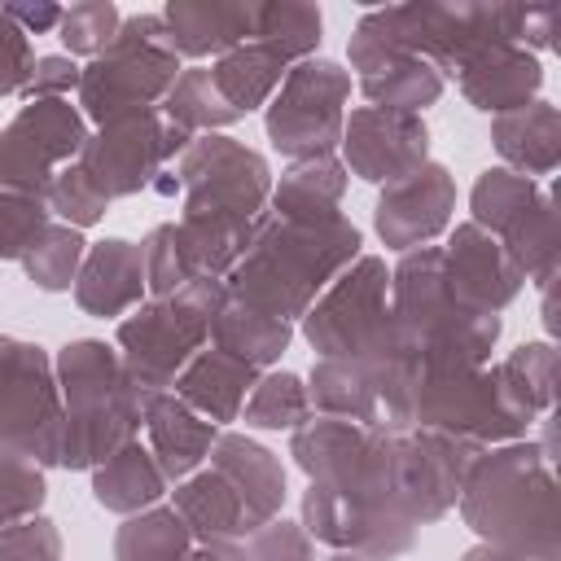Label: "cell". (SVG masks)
Segmentation results:
<instances>
[{
    "mask_svg": "<svg viewBox=\"0 0 561 561\" xmlns=\"http://www.w3.org/2000/svg\"><path fill=\"white\" fill-rule=\"evenodd\" d=\"M460 561H561V557H543V552H517V548H495V543H478L469 548Z\"/></svg>",
    "mask_w": 561,
    "mask_h": 561,
    "instance_id": "816d5d0a",
    "label": "cell"
},
{
    "mask_svg": "<svg viewBox=\"0 0 561 561\" xmlns=\"http://www.w3.org/2000/svg\"><path fill=\"white\" fill-rule=\"evenodd\" d=\"M491 145L508 162V171L535 180L552 175L561 162V110L552 101H530L522 110L491 118Z\"/></svg>",
    "mask_w": 561,
    "mask_h": 561,
    "instance_id": "83f0119b",
    "label": "cell"
},
{
    "mask_svg": "<svg viewBox=\"0 0 561 561\" xmlns=\"http://www.w3.org/2000/svg\"><path fill=\"white\" fill-rule=\"evenodd\" d=\"M180 53L171 48L162 13H131L118 22L114 44L83 66L79 114L96 127L136 110H158L180 79Z\"/></svg>",
    "mask_w": 561,
    "mask_h": 561,
    "instance_id": "52a82bcc",
    "label": "cell"
},
{
    "mask_svg": "<svg viewBox=\"0 0 561 561\" xmlns=\"http://www.w3.org/2000/svg\"><path fill=\"white\" fill-rule=\"evenodd\" d=\"M158 110H162L175 127H184L188 136H210V131L232 127V123L241 118V114L219 96V88H215V79H210V66H184Z\"/></svg>",
    "mask_w": 561,
    "mask_h": 561,
    "instance_id": "e575fe53",
    "label": "cell"
},
{
    "mask_svg": "<svg viewBox=\"0 0 561 561\" xmlns=\"http://www.w3.org/2000/svg\"><path fill=\"white\" fill-rule=\"evenodd\" d=\"M460 96L482 114H508L535 101L543 88V66L522 44H486L451 70Z\"/></svg>",
    "mask_w": 561,
    "mask_h": 561,
    "instance_id": "ffe728a7",
    "label": "cell"
},
{
    "mask_svg": "<svg viewBox=\"0 0 561 561\" xmlns=\"http://www.w3.org/2000/svg\"><path fill=\"white\" fill-rule=\"evenodd\" d=\"M443 267H447V280L451 289L478 307V311H504L517 294H522V267L517 259L504 250L500 237L482 232L478 224H456L447 245H443Z\"/></svg>",
    "mask_w": 561,
    "mask_h": 561,
    "instance_id": "d6986e66",
    "label": "cell"
},
{
    "mask_svg": "<svg viewBox=\"0 0 561 561\" xmlns=\"http://www.w3.org/2000/svg\"><path fill=\"white\" fill-rule=\"evenodd\" d=\"M311 416V399H307V386L298 373H285V368H272V373H259L245 408L237 421H245L250 430H298L302 421Z\"/></svg>",
    "mask_w": 561,
    "mask_h": 561,
    "instance_id": "8d00e7d4",
    "label": "cell"
},
{
    "mask_svg": "<svg viewBox=\"0 0 561 561\" xmlns=\"http://www.w3.org/2000/svg\"><path fill=\"white\" fill-rule=\"evenodd\" d=\"M469 210V224L500 237L504 250L517 259L522 276H530L535 285L557 280V210L552 193L539 180H526L508 167H486L473 180Z\"/></svg>",
    "mask_w": 561,
    "mask_h": 561,
    "instance_id": "9c48e42d",
    "label": "cell"
},
{
    "mask_svg": "<svg viewBox=\"0 0 561 561\" xmlns=\"http://www.w3.org/2000/svg\"><path fill=\"white\" fill-rule=\"evenodd\" d=\"M88 118L70 101H26L0 131V184L44 197L61 167L79 158Z\"/></svg>",
    "mask_w": 561,
    "mask_h": 561,
    "instance_id": "5bb4252c",
    "label": "cell"
},
{
    "mask_svg": "<svg viewBox=\"0 0 561 561\" xmlns=\"http://www.w3.org/2000/svg\"><path fill=\"white\" fill-rule=\"evenodd\" d=\"M83 254H88L83 232L53 219V224L31 241V250H26L18 263L26 267V276L35 280V289L61 294V289L75 285V276H79V267H83Z\"/></svg>",
    "mask_w": 561,
    "mask_h": 561,
    "instance_id": "74e56055",
    "label": "cell"
},
{
    "mask_svg": "<svg viewBox=\"0 0 561 561\" xmlns=\"http://www.w3.org/2000/svg\"><path fill=\"white\" fill-rule=\"evenodd\" d=\"M346 193V167L337 153L289 162V171L272 184V215L276 219H324L337 215V202Z\"/></svg>",
    "mask_w": 561,
    "mask_h": 561,
    "instance_id": "4dcf8cb0",
    "label": "cell"
},
{
    "mask_svg": "<svg viewBox=\"0 0 561 561\" xmlns=\"http://www.w3.org/2000/svg\"><path fill=\"white\" fill-rule=\"evenodd\" d=\"M44 206H48V215H57V224H70V228H92V224H101L105 219V210H110V197L83 175V167L79 162H70V167H61L57 171V180L48 184V193H44Z\"/></svg>",
    "mask_w": 561,
    "mask_h": 561,
    "instance_id": "60d3db41",
    "label": "cell"
},
{
    "mask_svg": "<svg viewBox=\"0 0 561 561\" xmlns=\"http://www.w3.org/2000/svg\"><path fill=\"white\" fill-rule=\"evenodd\" d=\"M206 460L245 500V508H250L254 522L280 517V504H285V465H280L276 451H267L250 434L219 430V438H215V447H210Z\"/></svg>",
    "mask_w": 561,
    "mask_h": 561,
    "instance_id": "484cf974",
    "label": "cell"
},
{
    "mask_svg": "<svg viewBox=\"0 0 561 561\" xmlns=\"http://www.w3.org/2000/svg\"><path fill=\"white\" fill-rule=\"evenodd\" d=\"M53 373L66 408L61 469H96L118 447L136 443L145 425V390L131 386L114 346L75 337L57 351Z\"/></svg>",
    "mask_w": 561,
    "mask_h": 561,
    "instance_id": "3957f363",
    "label": "cell"
},
{
    "mask_svg": "<svg viewBox=\"0 0 561 561\" xmlns=\"http://www.w3.org/2000/svg\"><path fill=\"white\" fill-rule=\"evenodd\" d=\"M346 101H351V70H342L329 57L294 61L267 101L263 123L272 149L294 162L333 153L342 145Z\"/></svg>",
    "mask_w": 561,
    "mask_h": 561,
    "instance_id": "30bf717a",
    "label": "cell"
},
{
    "mask_svg": "<svg viewBox=\"0 0 561 561\" xmlns=\"http://www.w3.org/2000/svg\"><path fill=\"white\" fill-rule=\"evenodd\" d=\"M320 31H324V18H320L316 4H298V0H267V4H259L254 39L267 44V48H272L276 57H285L289 66L316 57Z\"/></svg>",
    "mask_w": 561,
    "mask_h": 561,
    "instance_id": "d590c367",
    "label": "cell"
},
{
    "mask_svg": "<svg viewBox=\"0 0 561 561\" xmlns=\"http://www.w3.org/2000/svg\"><path fill=\"white\" fill-rule=\"evenodd\" d=\"M145 434H149V451H153L162 478L184 482L210 456L219 425L197 416L175 390H158V394H145Z\"/></svg>",
    "mask_w": 561,
    "mask_h": 561,
    "instance_id": "603a6c76",
    "label": "cell"
},
{
    "mask_svg": "<svg viewBox=\"0 0 561 561\" xmlns=\"http://www.w3.org/2000/svg\"><path fill=\"white\" fill-rule=\"evenodd\" d=\"M184 561H250L241 543H197Z\"/></svg>",
    "mask_w": 561,
    "mask_h": 561,
    "instance_id": "f5cc1de1",
    "label": "cell"
},
{
    "mask_svg": "<svg viewBox=\"0 0 561 561\" xmlns=\"http://www.w3.org/2000/svg\"><path fill=\"white\" fill-rule=\"evenodd\" d=\"M188 145H193V136L184 127H175L162 110H136V114L110 118L96 131H88L75 162L114 202V197H136V193L153 188V180L167 171V162H175Z\"/></svg>",
    "mask_w": 561,
    "mask_h": 561,
    "instance_id": "7c38bea8",
    "label": "cell"
},
{
    "mask_svg": "<svg viewBox=\"0 0 561 561\" xmlns=\"http://www.w3.org/2000/svg\"><path fill=\"white\" fill-rule=\"evenodd\" d=\"M48 495V482H44V465L31 460L26 451L0 443V530L26 522L39 513Z\"/></svg>",
    "mask_w": 561,
    "mask_h": 561,
    "instance_id": "f35d334b",
    "label": "cell"
},
{
    "mask_svg": "<svg viewBox=\"0 0 561 561\" xmlns=\"http://www.w3.org/2000/svg\"><path fill=\"white\" fill-rule=\"evenodd\" d=\"M342 167L368 184H394L430 162V127L421 114L359 105L342 123Z\"/></svg>",
    "mask_w": 561,
    "mask_h": 561,
    "instance_id": "e0dca14e",
    "label": "cell"
},
{
    "mask_svg": "<svg viewBox=\"0 0 561 561\" xmlns=\"http://www.w3.org/2000/svg\"><path fill=\"white\" fill-rule=\"evenodd\" d=\"M31 66H35V48H31V35L0 9V96H22L26 79H31Z\"/></svg>",
    "mask_w": 561,
    "mask_h": 561,
    "instance_id": "c3c4849f",
    "label": "cell"
},
{
    "mask_svg": "<svg viewBox=\"0 0 561 561\" xmlns=\"http://www.w3.org/2000/svg\"><path fill=\"white\" fill-rule=\"evenodd\" d=\"M118 22H123V13L110 0H79L70 9H61L57 39L66 44V57H88L92 61L114 44Z\"/></svg>",
    "mask_w": 561,
    "mask_h": 561,
    "instance_id": "ab89813d",
    "label": "cell"
},
{
    "mask_svg": "<svg viewBox=\"0 0 561 561\" xmlns=\"http://www.w3.org/2000/svg\"><path fill=\"white\" fill-rule=\"evenodd\" d=\"M500 364L513 377V386L526 394V403L535 408V416L543 421L552 412V399H557V351H552V342H522Z\"/></svg>",
    "mask_w": 561,
    "mask_h": 561,
    "instance_id": "7bdbcfd3",
    "label": "cell"
},
{
    "mask_svg": "<svg viewBox=\"0 0 561 561\" xmlns=\"http://www.w3.org/2000/svg\"><path fill=\"white\" fill-rule=\"evenodd\" d=\"M478 447L456 443L438 430H421V425H403L390 438V500L394 508L412 522H438L456 508L465 473L473 465Z\"/></svg>",
    "mask_w": 561,
    "mask_h": 561,
    "instance_id": "4fadbf2b",
    "label": "cell"
},
{
    "mask_svg": "<svg viewBox=\"0 0 561 561\" xmlns=\"http://www.w3.org/2000/svg\"><path fill=\"white\" fill-rule=\"evenodd\" d=\"M302 530L337 552H359L364 561H394L416 543V526L394 508L337 495L316 482L302 495Z\"/></svg>",
    "mask_w": 561,
    "mask_h": 561,
    "instance_id": "2e32d148",
    "label": "cell"
},
{
    "mask_svg": "<svg viewBox=\"0 0 561 561\" xmlns=\"http://www.w3.org/2000/svg\"><path fill=\"white\" fill-rule=\"evenodd\" d=\"M289 337H294V324H285V320H276V316H267L241 298H228L215 316V329H210V346L254 364L259 373L285 355Z\"/></svg>",
    "mask_w": 561,
    "mask_h": 561,
    "instance_id": "d6a6232c",
    "label": "cell"
},
{
    "mask_svg": "<svg viewBox=\"0 0 561 561\" xmlns=\"http://www.w3.org/2000/svg\"><path fill=\"white\" fill-rule=\"evenodd\" d=\"M193 548L197 539L171 504H149L131 513L114 535V561H184Z\"/></svg>",
    "mask_w": 561,
    "mask_h": 561,
    "instance_id": "836d02e7",
    "label": "cell"
},
{
    "mask_svg": "<svg viewBox=\"0 0 561 561\" xmlns=\"http://www.w3.org/2000/svg\"><path fill=\"white\" fill-rule=\"evenodd\" d=\"M451 210H456L451 171L443 162H425L412 175L381 184L373 219H377V237L386 241V250L408 254L416 245H430L451 224Z\"/></svg>",
    "mask_w": 561,
    "mask_h": 561,
    "instance_id": "ac0fdd59",
    "label": "cell"
},
{
    "mask_svg": "<svg viewBox=\"0 0 561 561\" xmlns=\"http://www.w3.org/2000/svg\"><path fill=\"white\" fill-rule=\"evenodd\" d=\"M351 70L368 105L390 114H421L443 96V75L416 53H399V48L364 53V57H351Z\"/></svg>",
    "mask_w": 561,
    "mask_h": 561,
    "instance_id": "cb8c5ba5",
    "label": "cell"
},
{
    "mask_svg": "<svg viewBox=\"0 0 561 561\" xmlns=\"http://www.w3.org/2000/svg\"><path fill=\"white\" fill-rule=\"evenodd\" d=\"M285 70H289V61L276 57V53H272L267 44H259V39H245V44H237L232 53H224V57L210 61V79H215L219 96H224L241 118L254 114V110H263V105L272 101V92L280 88Z\"/></svg>",
    "mask_w": 561,
    "mask_h": 561,
    "instance_id": "1f68e13d",
    "label": "cell"
},
{
    "mask_svg": "<svg viewBox=\"0 0 561 561\" xmlns=\"http://www.w3.org/2000/svg\"><path fill=\"white\" fill-rule=\"evenodd\" d=\"M171 508L184 517V526L193 530L197 543H241L259 522L250 517L245 500L206 465L197 473H188L184 482H175L171 491Z\"/></svg>",
    "mask_w": 561,
    "mask_h": 561,
    "instance_id": "4316f807",
    "label": "cell"
},
{
    "mask_svg": "<svg viewBox=\"0 0 561 561\" xmlns=\"http://www.w3.org/2000/svg\"><path fill=\"white\" fill-rule=\"evenodd\" d=\"M167 486H171V482L162 478L153 451L140 447V438L127 443V447H118L110 460H101V465L92 469V500H96L101 508H110V513H123V517H131V513L158 504V500L167 495Z\"/></svg>",
    "mask_w": 561,
    "mask_h": 561,
    "instance_id": "f546056e",
    "label": "cell"
},
{
    "mask_svg": "<svg viewBox=\"0 0 561 561\" xmlns=\"http://www.w3.org/2000/svg\"><path fill=\"white\" fill-rule=\"evenodd\" d=\"M228 302L219 276H193L171 298L140 302L131 316L118 320V359L136 390L158 394L171 390L184 364L210 342L215 316Z\"/></svg>",
    "mask_w": 561,
    "mask_h": 561,
    "instance_id": "8992f818",
    "label": "cell"
},
{
    "mask_svg": "<svg viewBox=\"0 0 561 561\" xmlns=\"http://www.w3.org/2000/svg\"><path fill=\"white\" fill-rule=\"evenodd\" d=\"M53 224L44 197H26L0 184V259H22L31 241Z\"/></svg>",
    "mask_w": 561,
    "mask_h": 561,
    "instance_id": "ee69618b",
    "label": "cell"
},
{
    "mask_svg": "<svg viewBox=\"0 0 561 561\" xmlns=\"http://www.w3.org/2000/svg\"><path fill=\"white\" fill-rule=\"evenodd\" d=\"M250 561H316V543L302 530V522H285V517H267L259 522L245 539H241Z\"/></svg>",
    "mask_w": 561,
    "mask_h": 561,
    "instance_id": "f6af8a7d",
    "label": "cell"
},
{
    "mask_svg": "<svg viewBox=\"0 0 561 561\" xmlns=\"http://www.w3.org/2000/svg\"><path fill=\"white\" fill-rule=\"evenodd\" d=\"M254 381H259V368H254V364H245V359H237V355H228V351H219V346L206 342V346L184 364V373L175 377L171 390H175L197 416H206L210 425H228V421L241 416V408H245Z\"/></svg>",
    "mask_w": 561,
    "mask_h": 561,
    "instance_id": "d4e9b609",
    "label": "cell"
},
{
    "mask_svg": "<svg viewBox=\"0 0 561 561\" xmlns=\"http://www.w3.org/2000/svg\"><path fill=\"white\" fill-rule=\"evenodd\" d=\"M390 316L421 342L425 364H486L504 329L495 311H478L451 289L443 245H416L394 263Z\"/></svg>",
    "mask_w": 561,
    "mask_h": 561,
    "instance_id": "277c9868",
    "label": "cell"
},
{
    "mask_svg": "<svg viewBox=\"0 0 561 561\" xmlns=\"http://www.w3.org/2000/svg\"><path fill=\"white\" fill-rule=\"evenodd\" d=\"M390 316V267L377 254H359L302 316V337L316 359L359 355Z\"/></svg>",
    "mask_w": 561,
    "mask_h": 561,
    "instance_id": "9a60e30c",
    "label": "cell"
},
{
    "mask_svg": "<svg viewBox=\"0 0 561 561\" xmlns=\"http://www.w3.org/2000/svg\"><path fill=\"white\" fill-rule=\"evenodd\" d=\"M552 26H557V4H526V18H522V48L526 53H543L552 48Z\"/></svg>",
    "mask_w": 561,
    "mask_h": 561,
    "instance_id": "681fc988",
    "label": "cell"
},
{
    "mask_svg": "<svg viewBox=\"0 0 561 561\" xmlns=\"http://www.w3.org/2000/svg\"><path fill=\"white\" fill-rule=\"evenodd\" d=\"M359 245L364 237L342 210L324 219H276L267 210L250 250L224 276V289L228 298L294 324L364 254Z\"/></svg>",
    "mask_w": 561,
    "mask_h": 561,
    "instance_id": "6da1fadb",
    "label": "cell"
},
{
    "mask_svg": "<svg viewBox=\"0 0 561 561\" xmlns=\"http://www.w3.org/2000/svg\"><path fill=\"white\" fill-rule=\"evenodd\" d=\"M329 561H364V557H359V552H333Z\"/></svg>",
    "mask_w": 561,
    "mask_h": 561,
    "instance_id": "db71d44e",
    "label": "cell"
},
{
    "mask_svg": "<svg viewBox=\"0 0 561 561\" xmlns=\"http://www.w3.org/2000/svg\"><path fill=\"white\" fill-rule=\"evenodd\" d=\"M175 175H180V197H184L180 219L254 224L259 215H267L272 171L263 153H254L237 136H224V131L193 136V145L180 153Z\"/></svg>",
    "mask_w": 561,
    "mask_h": 561,
    "instance_id": "ba28073f",
    "label": "cell"
},
{
    "mask_svg": "<svg viewBox=\"0 0 561 561\" xmlns=\"http://www.w3.org/2000/svg\"><path fill=\"white\" fill-rule=\"evenodd\" d=\"M61 438L66 408L48 351L0 333V443L48 469L61 465Z\"/></svg>",
    "mask_w": 561,
    "mask_h": 561,
    "instance_id": "8fae6325",
    "label": "cell"
},
{
    "mask_svg": "<svg viewBox=\"0 0 561 561\" xmlns=\"http://www.w3.org/2000/svg\"><path fill=\"white\" fill-rule=\"evenodd\" d=\"M145 250V289L153 298H171L175 289H184L197 272L184 254V241H180V228L175 224H158L149 228V237L140 241Z\"/></svg>",
    "mask_w": 561,
    "mask_h": 561,
    "instance_id": "b9f144b4",
    "label": "cell"
},
{
    "mask_svg": "<svg viewBox=\"0 0 561 561\" xmlns=\"http://www.w3.org/2000/svg\"><path fill=\"white\" fill-rule=\"evenodd\" d=\"M162 22L171 35V48L193 61H215L232 53L237 44L254 39L259 0H167Z\"/></svg>",
    "mask_w": 561,
    "mask_h": 561,
    "instance_id": "7402d4cb",
    "label": "cell"
},
{
    "mask_svg": "<svg viewBox=\"0 0 561 561\" xmlns=\"http://www.w3.org/2000/svg\"><path fill=\"white\" fill-rule=\"evenodd\" d=\"M552 465L557 456L526 438L478 451L456 500L465 526L495 548L561 557V504Z\"/></svg>",
    "mask_w": 561,
    "mask_h": 561,
    "instance_id": "7a4b0ae2",
    "label": "cell"
},
{
    "mask_svg": "<svg viewBox=\"0 0 561 561\" xmlns=\"http://www.w3.org/2000/svg\"><path fill=\"white\" fill-rule=\"evenodd\" d=\"M535 408L504 364H425L412 399V425L438 430L478 451L517 443L535 425Z\"/></svg>",
    "mask_w": 561,
    "mask_h": 561,
    "instance_id": "5b68a950",
    "label": "cell"
},
{
    "mask_svg": "<svg viewBox=\"0 0 561 561\" xmlns=\"http://www.w3.org/2000/svg\"><path fill=\"white\" fill-rule=\"evenodd\" d=\"M26 35H44V31H57V22H61V4H53V0H39V4H0Z\"/></svg>",
    "mask_w": 561,
    "mask_h": 561,
    "instance_id": "f907efd6",
    "label": "cell"
},
{
    "mask_svg": "<svg viewBox=\"0 0 561 561\" xmlns=\"http://www.w3.org/2000/svg\"><path fill=\"white\" fill-rule=\"evenodd\" d=\"M307 399L311 416H337L355 425H381V399L373 386V373L359 355H337V359H316L307 377Z\"/></svg>",
    "mask_w": 561,
    "mask_h": 561,
    "instance_id": "f1b7e54d",
    "label": "cell"
},
{
    "mask_svg": "<svg viewBox=\"0 0 561 561\" xmlns=\"http://www.w3.org/2000/svg\"><path fill=\"white\" fill-rule=\"evenodd\" d=\"M79 79H83V66L75 57L44 53V57H35L22 96L26 101H70V92H79Z\"/></svg>",
    "mask_w": 561,
    "mask_h": 561,
    "instance_id": "7dc6e473",
    "label": "cell"
},
{
    "mask_svg": "<svg viewBox=\"0 0 561 561\" xmlns=\"http://www.w3.org/2000/svg\"><path fill=\"white\" fill-rule=\"evenodd\" d=\"M145 250L127 237H105L92 241L83 254V267L75 276V302L96 316V320H114L127 316L145 302Z\"/></svg>",
    "mask_w": 561,
    "mask_h": 561,
    "instance_id": "44dd1931",
    "label": "cell"
},
{
    "mask_svg": "<svg viewBox=\"0 0 561 561\" xmlns=\"http://www.w3.org/2000/svg\"><path fill=\"white\" fill-rule=\"evenodd\" d=\"M0 561H61V530L44 513H35L0 530Z\"/></svg>",
    "mask_w": 561,
    "mask_h": 561,
    "instance_id": "bcb514c9",
    "label": "cell"
}]
</instances>
